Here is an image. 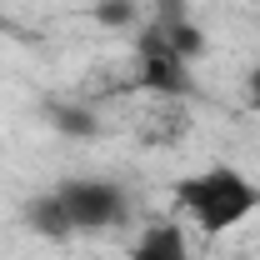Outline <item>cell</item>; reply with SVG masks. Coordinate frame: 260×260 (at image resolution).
<instances>
[{
  "label": "cell",
  "instance_id": "6da1fadb",
  "mask_svg": "<svg viewBox=\"0 0 260 260\" xmlns=\"http://www.w3.org/2000/svg\"><path fill=\"white\" fill-rule=\"evenodd\" d=\"M170 200L195 220V230L205 235H230L235 225H245L260 210V185L230 160H215L205 170H190L170 185Z\"/></svg>",
  "mask_w": 260,
  "mask_h": 260
},
{
  "label": "cell",
  "instance_id": "7a4b0ae2",
  "mask_svg": "<svg viewBox=\"0 0 260 260\" xmlns=\"http://www.w3.org/2000/svg\"><path fill=\"white\" fill-rule=\"evenodd\" d=\"M55 195H60L75 230H110V225H120L130 210L125 190L115 180H100V175H70V180L55 185Z\"/></svg>",
  "mask_w": 260,
  "mask_h": 260
},
{
  "label": "cell",
  "instance_id": "3957f363",
  "mask_svg": "<svg viewBox=\"0 0 260 260\" xmlns=\"http://www.w3.org/2000/svg\"><path fill=\"white\" fill-rule=\"evenodd\" d=\"M135 80L145 85V90H155V95H170V100H190L195 95V70L190 60H180L170 45H165L160 25L150 20L140 40H135Z\"/></svg>",
  "mask_w": 260,
  "mask_h": 260
},
{
  "label": "cell",
  "instance_id": "277c9868",
  "mask_svg": "<svg viewBox=\"0 0 260 260\" xmlns=\"http://www.w3.org/2000/svg\"><path fill=\"white\" fill-rule=\"evenodd\" d=\"M130 260H190V240L175 220H150V225L135 235Z\"/></svg>",
  "mask_w": 260,
  "mask_h": 260
},
{
  "label": "cell",
  "instance_id": "5b68a950",
  "mask_svg": "<svg viewBox=\"0 0 260 260\" xmlns=\"http://www.w3.org/2000/svg\"><path fill=\"white\" fill-rule=\"evenodd\" d=\"M20 220H25V230H35L40 240H70V235H75V225H70V215H65V205H60L55 190L30 195V200L20 205Z\"/></svg>",
  "mask_w": 260,
  "mask_h": 260
},
{
  "label": "cell",
  "instance_id": "8992f818",
  "mask_svg": "<svg viewBox=\"0 0 260 260\" xmlns=\"http://www.w3.org/2000/svg\"><path fill=\"white\" fill-rule=\"evenodd\" d=\"M155 25H160L165 45H170V50H175L180 60H190V65H195L200 55H205V50H210V40H205V30L195 25L190 15H180V20H155Z\"/></svg>",
  "mask_w": 260,
  "mask_h": 260
},
{
  "label": "cell",
  "instance_id": "52a82bcc",
  "mask_svg": "<svg viewBox=\"0 0 260 260\" xmlns=\"http://www.w3.org/2000/svg\"><path fill=\"white\" fill-rule=\"evenodd\" d=\"M45 115H50V125L60 130V135H70V140H90V135H100V120H95L90 105L55 100V105H45Z\"/></svg>",
  "mask_w": 260,
  "mask_h": 260
},
{
  "label": "cell",
  "instance_id": "ba28073f",
  "mask_svg": "<svg viewBox=\"0 0 260 260\" xmlns=\"http://www.w3.org/2000/svg\"><path fill=\"white\" fill-rule=\"evenodd\" d=\"M90 15H95V25H105V30H130L140 20V5L135 0H95Z\"/></svg>",
  "mask_w": 260,
  "mask_h": 260
},
{
  "label": "cell",
  "instance_id": "9c48e42d",
  "mask_svg": "<svg viewBox=\"0 0 260 260\" xmlns=\"http://www.w3.org/2000/svg\"><path fill=\"white\" fill-rule=\"evenodd\" d=\"M245 105L260 115V65H250V75H245Z\"/></svg>",
  "mask_w": 260,
  "mask_h": 260
},
{
  "label": "cell",
  "instance_id": "30bf717a",
  "mask_svg": "<svg viewBox=\"0 0 260 260\" xmlns=\"http://www.w3.org/2000/svg\"><path fill=\"white\" fill-rule=\"evenodd\" d=\"M155 10H160L155 20H180L185 15V0H155Z\"/></svg>",
  "mask_w": 260,
  "mask_h": 260
}]
</instances>
